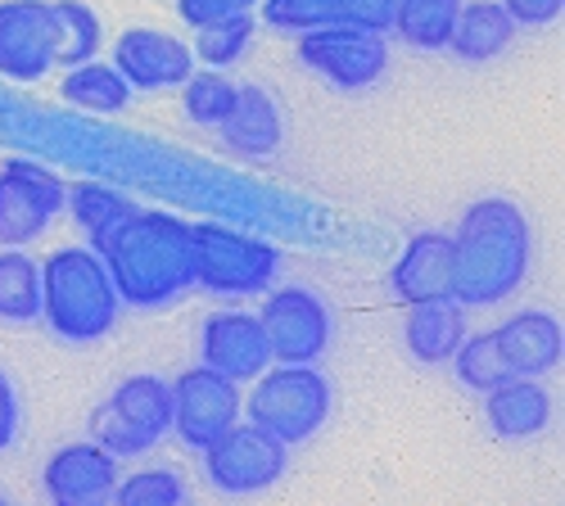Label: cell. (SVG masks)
Masks as SVG:
<instances>
[{
    "instance_id": "1f68e13d",
    "label": "cell",
    "mask_w": 565,
    "mask_h": 506,
    "mask_svg": "<svg viewBox=\"0 0 565 506\" xmlns=\"http://www.w3.org/2000/svg\"><path fill=\"white\" fill-rule=\"evenodd\" d=\"M394 6H398V0H340L335 23L366 28V32H390L394 28Z\"/></svg>"
},
{
    "instance_id": "7402d4cb",
    "label": "cell",
    "mask_w": 565,
    "mask_h": 506,
    "mask_svg": "<svg viewBox=\"0 0 565 506\" xmlns=\"http://www.w3.org/2000/svg\"><path fill=\"white\" fill-rule=\"evenodd\" d=\"M60 96L82 109V114H122L131 105L136 90L127 86V77L114 68V64H100V60H86V64H73L64 68V82H60Z\"/></svg>"
},
{
    "instance_id": "f546056e",
    "label": "cell",
    "mask_w": 565,
    "mask_h": 506,
    "mask_svg": "<svg viewBox=\"0 0 565 506\" xmlns=\"http://www.w3.org/2000/svg\"><path fill=\"white\" fill-rule=\"evenodd\" d=\"M114 502H127V506H181L185 502V484L177 471L168 466H150V471H136L127 480H118V493Z\"/></svg>"
},
{
    "instance_id": "4dcf8cb0",
    "label": "cell",
    "mask_w": 565,
    "mask_h": 506,
    "mask_svg": "<svg viewBox=\"0 0 565 506\" xmlns=\"http://www.w3.org/2000/svg\"><path fill=\"white\" fill-rule=\"evenodd\" d=\"M335 6L340 0H263V23L276 32H308L321 23H335Z\"/></svg>"
},
{
    "instance_id": "44dd1931",
    "label": "cell",
    "mask_w": 565,
    "mask_h": 506,
    "mask_svg": "<svg viewBox=\"0 0 565 506\" xmlns=\"http://www.w3.org/2000/svg\"><path fill=\"white\" fill-rule=\"evenodd\" d=\"M515 32H521V23L507 14L502 0H461L448 51L466 64H493L498 55L511 51Z\"/></svg>"
},
{
    "instance_id": "e0dca14e",
    "label": "cell",
    "mask_w": 565,
    "mask_h": 506,
    "mask_svg": "<svg viewBox=\"0 0 565 506\" xmlns=\"http://www.w3.org/2000/svg\"><path fill=\"white\" fill-rule=\"evenodd\" d=\"M390 286L403 303L452 299V236L448 232H416L390 271Z\"/></svg>"
},
{
    "instance_id": "7c38bea8",
    "label": "cell",
    "mask_w": 565,
    "mask_h": 506,
    "mask_svg": "<svg viewBox=\"0 0 565 506\" xmlns=\"http://www.w3.org/2000/svg\"><path fill=\"white\" fill-rule=\"evenodd\" d=\"M41 480H45L51 502H60V506H100V502H114L122 462L114 452H105L96 439H73L51 452Z\"/></svg>"
},
{
    "instance_id": "603a6c76",
    "label": "cell",
    "mask_w": 565,
    "mask_h": 506,
    "mask_svg": "<svg viewBox=\"0 0 565 506\" xmlns=\"http://www.w3.org/2000/svg\"><path fill=\"white\" fill-rule=\"evenodd\" d=\"M51 36H55V64L73 68L100 55L105 23L86 0H51Z\"/></svg>"
},
{
    "instance_id": "4fadbf2b",
    "label": "cell",
    "mask_w": 565,
    "mask_h": 506,
    "mask_svg": "<svg viewBox=\"0 0 565 506\" xmlns=\"http://www.w3.org/2000/svg\"><path fill=\"white\" fill-rule=\"evenodd\" d=\"M114 68L131 90H181L195 73V51L163 28H127L114 41Z\"/></svg>"
},
{
    "instance_id": "83f0119b",
    "label": "cell",
    "mask_w": 565,
    "mask_h": 506,
    "mask_svg": "<svg viewBox=\"0 0 565 506\" xmlns=\"http://www.w3.org/2000/svg\"><path fill=\"white\" fill-rule=\"evenodd\" d=\"M235 86L226 77V68H195L191 77L181 82V100H185V118L200 122V127H217L231 105H235Z\"/></svg>"
},
{
    "instance_id": "cb8c5ba5",
    "label": "cell",
    "mask_w": 565,
    "mask_h": 506,
    "mask_svg": "<svg viewBox=\"0 0 565 506\" xmlns=\"http://www.w3.org/2000/svg\"><path fill=\"white\" fill-rule=\"evenodd\" d=\"M0 321L10 326L41 321V262L23 249H0Z\"/></svg>"
},
{
    "instance_id": "8fae6325",
    "label": "cell",
    "mask_w": 565,
    "mask_h": 506,
    "mask_svg": "<svg viewBox=\"0 0 565 506\" xmlns=\"http://www.w3.org/2000/svg\"><path fill=\"white\" fill-rule=\"evenodd\" d=\"M241 417H245L241 385L217 376L213 366H191V372L172 380V434L191 452H204Z\"/></svg>"
},
{
    "instance_id": "30bf717a",
    "label": "cell",
    "mask_w": 565,
    "mask_h": 506,
    "mask_svg": "<svg viewBox=\"0 0 565 506\" xmlns=\"http://www.w3.org/2000/svg\"><path fill=\"white\" fill-rule=\"evenodd\" d=\"M263 335L271 362H321L335 340V316L326 299L308 286H280L263 299Z\"/></svg>"
},
{
    "instance_id": "277c9868",
    "label": "cell",
    "mask_w": 565,
    "mask_h": 506,
    "mask_svg": "<svg viewBox=\"0 0 565 506\" xmlns=\"http://www.w3.org/2000/svg\"><path fill=\"white\" fill-rule=\"evenodd\" d=\"M335 411V389L317 372V362H280L271 372L254 376V394L245 398L249 426L267 430L286 448L308 443Z\"/></svg>"
},
{
    "instance_id": "d6a6232c",
    "label": "cell",
    "mask_w": 565,
    "mask_h": 506,
    "mask_svg": "<svg viewBox=\"0 0 565 506\" xmlns=\"http://www.w3.org/2000/svg\"><path fill=\"white\" fill-rule=\"evenodd\" d=\"M19 430H23V407H19V389H14V380H10L6 372H0V452H6V448H14Z\"/></svg>"
},
{
    "instance_id": "836d02e7",
    "label": "cell",
    "mask_w": 565,
    "mask_h": 506,
    "mask_svg": "<svg viewBox=\"0 0 565 506\" xmlns=\"http://www.w3.org/2000/svg\"><path fill=\"white\" fill-rule=\"evenodd\" d=\"M177 14H181V23H191V28L200 32V28L222 23V19L241 14V10H235L231 0H177Z\"/></svg>"
},
{
    "instance_id": "9c48e42d",
    "label": "cell",
    "mask_w": 565,
    "mask_h": 506,
    "mask_svg": "<svg viewBox=\"0 0 565 506\" xmlns=\"http://www.w3.org/2000/svg\"><path fill=\"white\" fill-rule=\"evenodd\" d=\"M68 186L32 159H10L0 168V249H28L51 232L64 213Z\"/></svg>"
},
{
    "instance_id": "6da1fadb",
    "label": "cell",
    "mask_w": 565,
    "mask_h": 506,
    "mask_svg": "<svg viewBox=\"0 0 565 506\" xmlns=\"http://www.w3.org/2000/svg\"><path fill=\"white\" fill-rule=\"evenodd\" d=\"M109 276L122 308H168L181 294L195 290L191 276V222L159 213V208H131L114 232L90 245Z\"/></svg>"
},
{
    "instance_id": "ba28073f",
    "label": "cell",
    "mask_w": 565,
    "mask_h": 506,
    "mask_svg": "<svg viewBox=\"0 0 565 506\" xmlns=\"http://www.w3.org/2000/svg\"><path fill=\"white\" fill-rule=\"evenodd\" d=\"M200 456H204L209 484L226 497L263 493L290 471V448L249 421H235L231 430H222Z\"/></svg>"
},
{
    "instance_id": "8992f818",
    "label": "cell",
    "mask_w": 565,
    "mask_h": 506,
    "mask_svg": "<svg viewBox=\"0 0 565 506\" xmlns=\"http://www.w3.org/2000/svg\"><path fill=\"white\" fill-rule=\"evenodd\" d=\"M172 434V385L140 372L127 376L96 411H90V439L105 452H114L118 462L146 456L154 443Z\"/></svg>"
},
{
    "instance_id": "7a4b0ae2",
    "label": "cell",
    "mask_w": 565,
    "mask_h": 506,
    "mask_svg": "<svg viewBox=\"0 0 565 506\" xmlns=\"http://www.w3.org/2000/svg\"><path fill=\"white\" fill-rule=\"evenodd\" d=\"M534 258L530 217L511 200H476L452 232V299L461 308H498L525 286Z\"/></svg>"
},
{
    "instance_id": "484cf974",
    "label": "cell",
    "mask_w": 565,
    "mask_h": 506,
    "mask_svg": "<svg viewBox=\"0 0 565 506\" xmlns=\"http://www.w3.org/2000/svg\"><path fill=\"white\" fill-rule=\"evenodd\" d=\"M68 213H73V222L82 226V236H86V245H100L114 226L136 208L127 195H118V191H109V186H96V181H82V186H68V204H64Z\"/></svg>"
},
{
    "instance_id": "d4e9b609",
    "label": "cell",
    "mask_w": 565,
    "mask_h": 506,
    "mask_svg": "<svg viewBox=\"0 0 565 506\" xmlns=\"http://www.w3.org/2000/svg\"><path fill=\"white\" fill-rule=\"evenodd\" d=\"M457 10L461 0H398L390 32H398L412 51H448Z\"/></svg>"
},
{
    "instance_id": "d590c367",
    "label": "cell",
    "mask_w": 565,
    "mask_h": 506,
    "mask_svg": "<svg viewBox=\"0 0 565 506\" xmlns=\"http://www.w3.org/2000/svg\"><path fill=\"white\" fill-rule=\"evenodd\" d=\"M231 6H235V10H241V14H254V10L263 6V0H231Z\"/></svg>"
},
{
    "instance_id": "5bb4252c",
    "label": "cell",
    "mask_w": 565,
    "mask_h": 506,
    "mask_svg": "<svg viewBox=\"0 0 565 506\" xmlns=\"http://www.w3.org/2000/svg\"><path fill=\"white\" fill-rule=\"evenodd\" d=\"M55 68L51 0H0V77L41 82Z\"/></svg>"
},
{
    "instance_id": "52a82bcc",
    "label": "cell",
    "mask_w": 565,
    "mask_h": 506,
    "mask_svg": "<svg viewBox=\"0 0 565 506\" xmlns=\"http://www.w3.org/2000/svg\"><path fill=\"white\" fill-rule=\"evenodd\" d=\"M295 55L326 86L366 90L390 68V41H385V32H366V28H349V23H321V28L299 32Z\"/></svg>"
},
{
    "instance_id": "3957f363",
    "label": "cell",
    "mask_w": 565,
    "mask_h": 506,
    "mask_svg": "<svg viewBox=\"0 0 565 506\" xmlns=\"http://www.w3.org/2000/svg\"><path fill=\"white\" fill-rule=\"evenodd\" d=\"M122 316L105 258L90 245L55 249L41 262V321L64 344H96Z\"/></svg>"
},
{
    "instance_id": "5b68a950",
    "label": "cell",
    "mask_w": 565,
    "mask_h": 506,
    "mask_svg": "<svg viewBox=\"0 0 565 506\" xmlns=\"http://www.w3.org/2000/svg\"><path fill=\"white\" fill-rule=\"evenodd\" d=\"M191 276L222 299L267 294L280 276V249L222 222H191Z\"/></svg>"
},
{
    "instance_id": "2e32d148",
    "label": "cell",
    "mask_w": 565,
    "mask_h": 506,
    "mask_svg": "<svg viewBox=\"0 0 565 506\" xmlns=\"http://www.w3.org/2000/svg\"><path fill=\"white\" fill-rule=\"evenodd\" d=\"M493 340H498V353H502L511 376H534L539 380V376L556 372L561 357H565V326H561V316H552L543 308L507 316L493 331Z\"/></svg>"
},
{
    "instance_id": "ac0fdd59",
    "label": "cell",
    "mask_w": 565,
    "mask_h": 506,
    "mask_svg": "<svg viewBox=\"0 0 565 506\" xmlns=\"http://www.w3.org/2000/svg\"><path fill=\"white\" fill-rule=\"evenodd\" d=\"M480 398H484L489 430L507 443L539 439L552 426V394L534 376H511V380H502L498 389H489Z\"/></svg>"
},
{
    "instance_id": "ffe728a7",
    "label": "cell",
    "mask_w": 565,
    "mask_h": 506,
    "mask_svg": "<svg viewBox=\"0 0 565 506\" xmlns=\"http://www.w3.org/2000/svg\"><path fill=\"white\" fill-rule=\"evenodd\" d=\"M226 150L249 154V159H267L280 150V136H286V122H280V105L267 96L263 86H241L235 90L231 114L217 122Z\"/></svg>"
},
{
    "instance_id": "4316f807",
    "label": "cell",
    "mask_w": 565,
    "mask_h": 506,
    "mask_svg": "<svg viewBox=\"0 0 565 506\" xmlns=\"http://www.w3.org/2000/svg\"><path fill=\"white\" fill-rule=\"evenodd\" d=\"M254 28L258 19L254 14H231L222 23H209L195 32V60L204 68H231V64H241L249 55V45H254Z\"/></svg>"
},
{
    "instance_id": "d6986e66",
    "label": "cell",
    "mask_w": 565,
    "mask_h": 506,
    "mask_svg": "<svg viewBox=\"0 0 565 506\" xmlns=\"http://www.w3.org/2000/svg\"><path fill=\"white\" fill-rule=\"evenodd\" d=\"M466 340V308L457 299H426L407 303L403 344L420 366H448Z\"/></svg>"
},
{
    "instance_id": "e575fe53",
    "label": "cell",
    "mask_w": 565,
    "mask_h": 506,
    "mask_svg": "<svg viewBox=\"0 0 565 506\" xmlns=\"http://www.w3.org/2000/svg\"><path fill=\"white\" fill-rule=\"evenodd\" d=\"M502 6H507V14L521 28H543V23L561 19L565 0H502Z\"/></svg>"
},
{
    "instance_id": "9a60e30c",
    "label": "cell",
    "mask_w": 565,
    "mask_h": 506,
    "mask_svg": "<svg viewBox=\"0 0 565 506\" xmlns=\"http://www.w3.org/2000/svg\"><path fill=\"white\" fill-rule=\"evenodd\" d=\"M200 357H204V366H213L217 376H226L235 385L263 376L267 362H271L263 321L254 312H235V308L213 312L204 321V335H200Z\"/></svg>"
},
{
    "instance_id": "f1b7e54d",
    "label": "cell",
    "mask_w": 565,
    "mask_h": 506,
    "mask_svg": "<svg viewBox=\"0 0 565 506\" xmlns=\"http://www.w3.org/2000/svg\"><path fill=\"white\" fill-rule=\"evenodd\" d=\"M452 372H457V380H461L470 394H489V389H498L502 380H511L507 362H502V353H498L493 331L466 335L461 348L452 353Z\"/></svg>"
}]
</instances>
